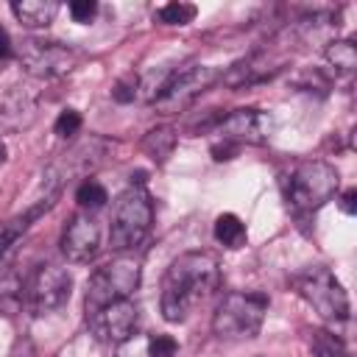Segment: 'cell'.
<instances>
[{
  "mask_svg": "<svg viewBox=\"0 0 357 357\" xmlns=\"http://www.w3.org/2000/svg\"><path fill=\"white\" fill-rule=\"evenodd\" d=\"M296 293L324 318L332 324H343L349 318V296L343 290V284L337 282V276L326 268V265H310L304 271H298L293 279Z\"/></svg>",
  "mask_w": 357,
  "mask_h": 357,
  "instance_id": "obj_5",
  "label": "cell"
},
{
  "mask_svg": "<svg viewBox=\"0 0 357 357\" xmlns=\"http://www.w3.org/2000/svg\"><path fill=\"white\" fill-rule=\"evenodd\" d=\"M279 184H282V195H284V204L293 212V218L307 220L324 204H329L335 198V192L340 187V176H337L335 165H329L324 159H301L287 173H282Z\"/></svg>",
  "mask_w": 357,
  "mask_h": 357,
  "instance_id": "obj_2",
  "label": "cell"
},
{
  "mask_svg": "<svg viewBox=\"0 0 357 357\" xmlns=\"http://www.w3.org/2000/svg\"><path fill=\"white\" fill-rule=\"evenodd\" d=\"M178 343L173 335H153L148 340V357H176Z\"/></svg>",
  "mask_w": 357,
  "mask_h": 357,
  "instance_id": "obj_23",
  "label": "cell"
},
{
  "mask_svg": "<svg viewBox=\"0 0 357 357\" xmlns=\"http://www.w3.org/2000/svg\"><path fill=\"white\" fill-rule=\"evenodd\" d=\"M340 209H343L346 215H354V212H357V190H346V192L340 195Z\"/></svg>",
  "mask_w": 357,
  "mask_h": 357,
  "instance_id": "obj_28",
  "label": "cell"
},
{
  "mask_svg": "<svg viewBox=\"0 0 357 357\" xmlns=\"http://www.w3.org/2000/svg\"><path fill=\"white\" fill-rule=\"evenodd\" d=\"M153 223V201L142 184L126 187L112 212V226H109V245L114 251H131L137 248L145 234L151 231Z\"/></svg>",
  "mask_w": 357,
  "mask_h": 357,
  "instance_id": "obj_4",
  "label": "cell"
},
{
  "mask_svg": "<svg viewBox=\"0 0 357 357\" xmlns=\"http://www.w3.org/2000/svg\"><path fill=\"white\" fill-rule=\"evenodd\" d=\"M11 14L25 28H47L53 17L59 14V3L56 0H14Z\"/></svg>",
  "mask_w": 357,
  "mask_h": 357,
  "instance_id": "obj_15",
  "label": "cell"
},
{
  "mask_svg": "<svg viewBox=\"0 0 357 357\" xmlns=\"http://www.w3.org/2000/svg\"><path fill=\"white\" fill-rule=\"evenodd\" d=\"M20 61L33 78H59L78 64V53L61 42L25 39L20 47Z\"/></svg>",
  "mask_w": 357,
  "mask_h": 357,
  "instance_id": "obj_9",
  "label": "cell"
},
{
  "mask_svg": "<svg viewBox=\"0 0 357 357\" xmlns=\"http://www.w3.org/2000/svg\"><path fill=\"white\" fill-rule=\"evenodd\" d=\"M137 284H139V262L134 257H117V259L95 268L92 276L86 279V293H84L86 315H92L100 307H109L114 301L131 298Z\"/></svg>",
  "mask_w": 357,
  "mask_h": 357,
  "instance_id": "obj_6",
  "label": "cell"
},
{
  "mask_svg": "<svg viewBox=\"0 0 357 357\" xmlns=\"http://www.w3.org/2000/svg\"><path fill=\"white\" fill-rule=\"evenodd\" d=\"M218 70L209 64H184L181 70L167 73V78L159 84L156 95L151 98V106L159 114H176L184 112L201 92H206L218 81Z\"/></svg>",
  "mask_w": 357,
  "mask_h": 357,
  "instance_id": "obj_7",
  "label": "cell"
},
{
  "mask_svg": "<svg viewBox=\"0 0 357 357\" xmlns=\"http://www.w3.org/2000/svg\"><path fill=\"white\" fill-rule=\"evenodd\" d=\"M271 114L254 106H243L234 109L229 114H223V120L218 123V134L220 139H229L234 145H265L271 139Z\"/></svg>",
  "mask_w": 357,
  "mask_h": 357,
  "instance_id": "obj_11",
  "label": "cell"
},
{
  "mask_svg": "<svg viewBox=\"0 0 357 357\" xmlns=\"http://www.w3.org/2000/svg\"><path fill=\"white\" fill-rule=\"evenodd\" d=\"M81 112H75V109H64L59 117H56V123H53V131L59 134V137H73V134H78V128H81Z\"/></svg>",
  "mask_w": 357,
  "mask_h": 357,
  "instance_id": "obj_22",
  "label": "cell"
},
{
  "mask_svg": "<svg viewBox=\"0 0 357 357\" xmlns=\"http://www.w3.org/2000/svg\"><path fill=\"white\" fill-rule=\"evenodd\" d=\"M326 61L335 73H351L357 67V47L351 39H332L326 42Z\"/></svg>",
  "mask_w": 357,
  "mask_h": 357,
  "instance_id": "obj_19",
  "label": "cell"
},
{
  "mask_svg": "<svg viewBox=\"0 0 357 357\" xmlns=\"http://www.w3.org/2000/svg\"><path fill=\"white\" fill-rule=\"evenodd\" d=\"M218 284H220V265L212 254L206 251L178 254L162 279L159 307L165 321L181 324L195 304H201L218 290Z\"/></svg>",
  "mask_w": 357,
  "mask_h": 357,
  "instance_id": "obj_1",
  "label": "cell"
},
{
  "mask_svg": "<svg viewBox=\"0 0 357 357\" xmlns=\"http://www.w3.org/2000/svg\"><path fill=\"white\" fill-rule=\"evenodd\" d=\"M39 98L31 92V86H11L0 98V126L6 131H22L36 120Z\"/></svg>",
  "mask_w": 357,
  "mask_h": 357,
  "instance_id": "obj_13",
  "label": "cell"
},
{
  "mask_svg": "<svg viewBox=\"0 0 357 357\" xmlns=\"http://www.w3.org/2000/svg\"><path fill=\"white\" fill-rule=\"evenodd\" d=\"M67 8H70V17L75 22H92L95 14H98V3L95 0H73Z\"/></svg>",
  "mask_w": 357,
  "mask_h": 357,
  "instance_id": "obj_25",
  "label": "cell"
},
{
  "mask_svg": "<svg viewBox=\"0 0 357 357\" xmlns=\"http://www.w3.org/2000/svg\"><path fill=\"white\" fill-rule=\"evenodd\" d=\"M75 201H78V206H81L84 212H98V209H103V206H106L109 192H106V187H103L100 181L86 178V181L75 190Z\"/></svg>",
  "mask_w": 357,
  "mask_h": 357,
  "instance_id": "obj_20",
  "label": "cell"
},
{
  "mask_svg": "<svg viewBox=\"0 0 357 357\" xmlns=\"http://www.w3.org/2000/svg\"><path fill=\"white\" fill-rule=\"evenodd\" d=\"M296 84H298V89H307V92H312V86H318L321 92H326V89H329V78H326V75H324L321 70L304 73V75H301V78H298Z\"/></svg>",
  "mask_w": 357,
  "mask_h": 357,
  "instance_id": "obj_26",
  "label": "cell"
},
{
  "mask_svg": "<svg viewBox=\"0 0 357 357\" xmlns=\"http://www.w3.org/2000/svg\"><path fill=\"white\" fill-rule=\"evenodd\" d=\"M237 151H240V145H234V142H229V139H220V142L212 145V156H215V162H229V159L237 156Z\"/></svg>",
  "mask_w": 357,
  "mask_h": 357,
  "instance_id": "obj_27",
  "label": "cell"
},
{
  "mask_svg": "<svg viewBox=\"0 0 357 357\" xmlns=\"http://www.w3.org/2000/svg\"><path fill=\"white\" fill-rule=\"evenodd\" d=\"M86 324L92 329V335L100 343L109 346H123L137 335V324H139V307L131 298L114 301L109 307H100L98 312L86 315Z\"/></svg>",
  "mask_w": 357,
  "mask_h": 357,
  "instance_id": "obj_10",
  "label": "cell"
},
{
  "mask_svg": "<svg viewBox=\"0 0 357 357\" xmlns=\"http://www.w3.org/2000/svg\"><path fill=\"white\" fill-rule=\"evenodd\" d=\"M11 53H14V47H11V36H8V31L0 25V61L11 59Z\"/></svg>",
  "mask_w": 357,
  "mask_h": 357,
  "instance_id": "obj_29",
  "label": "cell"
},
{
  "mask_svg": "<svg viewBox=\"0 0 357 357\" xmlns=\"http://www.w3.org/2000/svg\"><path fill=\"white\" fill-rule=\"evenodd\" d=\"M195 14H198V8L190 3H167L156 11V20L162 25H187L195 20Z\"/></svg>",
  "mask_w": 357,
  "mask_h": 357,
  "instance_id": "obj_21",
  "label": "cell"
},
{
  "mask_svg": "<svg viewBox=\"0 0 357 357\" xmlns=\"http://www.w3.org/2000/svg\"><path fill=\"white\" fill-rule=\"evenodd\" d=\"M268 312V296L259 290H231L212 315V332L220 340H251L259 335Z\"/></svg>",
  "mask_w": 357,
  "mask_h": 357,
  "instance_id": "obj_3",
  "label": "cell"
},
{
  "mask_svg": "<svg viewBox=\"0 0 357 357\" xmlns=\"http://www.w3.org/2000/svg\"><path fill=\"white\" fill-rule=\"evenodd\" d=\"M176 148V128L173 126H156L151 128L145 137H142V151L156 162V165H165L167 156L173 153Z\"/></svg>",
  "mask_w": 357,
  "mask_h": 357,
  "instance_id": "obj_16",
  "label": "cell"
},
{
  "mask_svg": "<svg viewBox=\"0 0 357 357\" xmlns=\"http://www.w3.org/2000/svg\"><path fill=\"white\" fill-rule=\"evenodd\" d=\"M215 240L223 248H240L245 243V223L234 212H223L215 218Z\"/></svg>",
  "mask_w": 357,
  "mask_h": 357,
  "instance_id": "obj_17",
  "label": "cell"
},
{
  "mask_svg": "<svg viewBox=\"0 0 357 357\" xmlns=\"http://www.w3.org/2000/svg\"><path fill=\"white\" fill-rule=\"evenodd\" d=\"M307 343H310L312 357H351L346 343H343V337H337L329 329H310L307 332Z\"/></svg>",
  "mask_w": 357,
  "mask_h": 357,
  "instance_id": "obj_18",
  "label": "cell"
},
{
  "mask_svg": "<svg viewBox=\"0 0 357 357\" xmlns=\"http://www.w3.org/2000/svg\"><path fill=\"white\" fill-rule=\"evenodd\" d=\"M279 70H282L279 61H268L265 53H254V56L240 59V61L223 75V84L231 86V89H237V86H248V84H257V81H268V78H273Z\"/></svg>",
  "mask_w": 357,
  "mask_h": 357,
  "instance_id": "obj_14",
  "label": "cell"
},
{
  "mask_svg": "<svg viewBox=\"0 0 357 357\" xmlns=\"http://www.w3.org/2000/svg\"><path fill=\"white\" fill-rule=\"evenodd\" d=\"M3 162H6V145L0 142V165H3Z\"/></svg>",
  "mask_w": 357,
  "mask_h": 357,
  "instance_id": "obj_30",
  "label": "cell"
},
{
  "mask_svg": "<svg viewBox=\"0 0 357 357\" xmlns=\"http://www.w3.org/2000/svg\"><path fill=\"white\" fill-rule=\"evenodd\" d=\"M100 251V226L95 220V212H75L64 231H61V254L70 262H89Z\"/></svg>",
  "mask_w": 357,
  "mask_h": 357,
  "instance_id": "obj_12",
  "label": "cell"
},
{
  "mask_svg": "<svg viewBox=\"0 0 357 357\" xmlns=\"http://www.w3.org/2000/svg\"><path fill=\"white\" fill-rule=\"evenodd\" d=\"M70 293H73V273L67 268L39 265L33 271V276L28 279L25 301H28V310L33 315H45V312H53V310L64 307Z\"/></svg>",
  "mask_w": 357,
  "mask_h": 357,
  "instance_id": "obj_8",
  "label": "cell"
},
{
  "mask_svg": "<svg viewBox=\"0 0 357 357\" xmlns=\"http://www.w3.org/2000/svg\"><path fill=\"white\" fill-rule=\"evenodd\" d=\"M137 86H139V78H137V75L120 78V81L112 86V100H117V103H131V100L137 98Z\"/></svg>",
  "mask_w": 357,
  "mask_h": 357,
  "instance_id": "obj_24",
  "label": "cell"
}]
</instances>
